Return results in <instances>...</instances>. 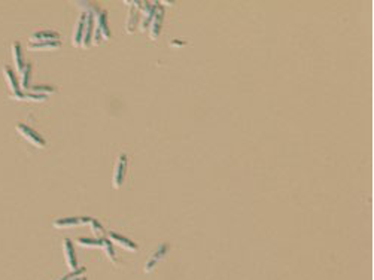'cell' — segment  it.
<instances>
[{"label": "cell", "mask_w": 374, "mask_h": 280, "mask_svg": "<svg viewBox=\"0 0 374 280\" xmlns=\"http://www.w3.org/2000/svg\"><path fill=\"white\" fill-rule=\"evenodd\" d=\"M110 37V30L107 24V15L105 11H100L94 15V33H92V43L100 45L103 39Z\"/></svg>", "instance_id": "6da1fadb"}, {"label": "cell", "mask_w": 374, "mask_h": 280, "mask_svg": "<svg viewBox=\"0 0 374 280\" xmlns=\"http://www.w3.org/2000/svg\"><path fill=\"white\" fill-rule=\"evenodd\" d=\"M17 131L24 137L26 140H29V142H32L35 146H37V148H45L46 146V142H45V139L36 131V130H33L32 127H29V125H26V124H22V122H19V124H17Z\"/></svg>", "instance_id": "7a4b0ae2"}, {"label": "cell", "mask_w": 374, "mask_h": 280, "mask_svg": "<svg viewBox=\"0 0 374 280\" xmlns=\"http://www.w3.org/2000/svg\"><path fill=\"white\" fill-rule=\"evenodd\" d=\"M3 75H5V79L8 81V85L11 88L12 99H15V100H24V92H22L21 88H19V84L17 81V76L14 73V70L11 67H3Z\"/></svg>", "instance_id": "3957f363"}, {"label": "cell", "mask_w": 374, "mask_h": 280, "mask_svg": "<svg viewBox=\"0 0 374 280\" xmlns=\"http://www.w3.org/2000/svg\"><path fill=\"white\" fill-rule=\"evenodd\" d=\"M125 170H127V157L120 155L118 162H116V166H115V172H113V186L115 188H120V186L124 183Z\"/></svg>", "instance_id": "277c9868"}, {"label": "cell", "mask_w": 374, "mask_h": 280, "mask_svg": "<svg viewBox=\"0 0 374 280\" xmlns=\"http://www.w3.org/2000/svg\"><path fill=\"white\" fill-rule=\"evenodd\" d=\"M63 249H64V255H66V261H67V267L75 271L78 270V260H76V255H75V249H73V245L72 242H70L69 239H64L63 242Z\"/></svg>", "instance_id": "5b68a950"}, {"label": "cell", "mask_w": 374, "mask_h": 280, "mask_svg": "<svg viewBox=\"0 0 374 280\" xmlns=\"http://www.w3.org/2000/svg\"><path fill=\"white\" fill-rule=\"evenodd\" d=\"M89 224V218H60L54 221V228H72V227H79V225H87Z\"/></svg>", "instance_id": "8992f818"}, {"label": "cell", "mask_w": 374, "mask_h": 280, "mask_svg": "<svg viewBox=\"0 0 374 280\" xmlns=\"http://www.w3.org/2000/svg\"><path fill=\"white\" fill-rule=\"evenodd\" d=\"M107 240H109L110 243H116L118 246H121V247H124V249H127V250H131V252L137 250V245H136V243H133V242H131L130 239H127V237H123L121 234H118V232L110 231L109 234H107Z\"/></svg>", "instance_id": "52a82bcc"}, {"label": "cell", "mask_w": 374, "mask_h": 280, "mask_svg": "<svg viewBox=\"0 0 374 280\" xmlns=\"http://www.w3.org/2000/svg\"><path fill=\"white\" fill-rule=\"evenodd\" d=\"M60 39V35L57 32H53V30H42V32H36V33H32L29 40L30 43H39V42H54V40H58Z\"/></svg>", "instance_id": "ba28073f"}, {"label": "cell", "mask_w": 374, "mask_h": 280, "mask_svg": "<svg viewBox=\"0 0 374 280\" xmlns=\"http://www.w3.org/2000/svg\"><path fill=\"white\" fill-rule=\"evenodd\" d=\"M158 9V6H157V3H148V2H145V5H143V8H142V24H140V30H146V29H149V24H151V21H152V17H154V14H155V11Z\"/></svg>", "instance_id": "9c48e42d"}, {"label": "cell", "mask_w": 374, "mask_h": 280, "mask_svg": "<svg viewBox=\"0 0 374 280\" xmlns=\"http://www.w3.org/2000/svg\"><path fill=\"white\" fill-rule=\"evenodd\" d=\"M92 33H94V17L88 14L85 30H84V36H82V42H81L82 48H88V46L92 43Z\"/></svg>", "instance_id": "30bf717a"}, {"label": "cell", "mask_w": 374, "mask_h": 280, "mask_svg": "<svg viewBox=\"0 0 374 280\" xmlns=\"http://www.w3.org/2000/svg\"><path fill=\"white\" fill-rule=\"evenodd\" d=\"M11 52H12V58H14V64L17 67V70L21 73L22 69L26 67V61H24V55L21 52V45L18 42H12L11 45Z\"/></svg>", "instance_id": "8fae6325"}, {"label": "cell", "mask_w": 374, "mask_h": 280, "mask_svg": "<svg viewBox=\"0 0 374 280\" xmlns=\"http://www.w3.org/2000/svg\"><path fill=\"white\" fill-rule=\"evenodd\" d=\"M87 17L88 14H84L79 17L76 26H75V33H73V45L75 46H81V42H82V36H84V30H85V24H87Z\"/></svg>", "instance_id": "7c38bea8"}, {"label": "cell", "mask_w": 374, "mask_h": 280, "mask_svg": "<svg viewBox=\"0 0 374 280\" xmlns=\"http://www.w3.org/2000/svg\"><path fill=\"white\" fill-rule=\"evenodd\" d=\"M61 46L60 40H54V42H39V43H29L27 50L29 51H54L58 50Z\"/></svg>", "instance_id": "4fadbf2b"}, {"label": "cell", "mask_w": 374, "mask_h": 280, "mask_svg": "<svg viewBox=\"0 0 374 280\" xmlns=\"http://www.w3.org/2000/svg\"><path fill=\"white\" fill-rule=\"evenodd\" d=\"M161 22H162V11L158 8V9L155 11L154 17H152L151 24H149V30H151V39H152V40H155V39L158 37L160 32H161Z\"/></svg>", "instance_id": "5bb4252c"}, {"label": "cell", "mask_w": 374, "mask_h": 280, "mask_svg": "<svg viewBox=\"0 0 374 280\" xmlns=\"http://www.w3.org/2000/svg\"><path fill=\"white\" fill-rule=\"evenodd\" d=\"M167 250H169V245H162L161 247H158V249L155 250V253L151 256V260L146 262V267H145V270H146V271H151V270H154V267L158 264V261L164 258V255L167 253Z\"/></svg>", "instance_id": "9a60e30c"}, {"label": "cell", "mask_w": 374, "mask_h": 280, "mask_svg": "<svg viewBox=\"0 0 374 280\" xmlns=\"http://www.w3.org/2000/svg\"><path fill=\"white\" fill-rule=\"evenodd\" d=\"M29 92H33V94H39V96H45L48 97L50 94H54V92H57V88L55 87H51V85H33L27 89Z\"/></svg>", "instance_id": "2e32d148"}, {"label": "cell", "mask_w": 374, "mask_h": 280, "mask_svg": "<svg viewBox=\"0 0 374 280\" xmlns=\"http://www.w3.org/2000/svg\"><path fill=\"white\" fill-rule=\"evenodd\" d=\"M30 75H32V66L26 64V67L22 69L21 72V82H19V88L22 92L30 88Z\"/></svg>", "instance_id": "e0dca14e"}, {"label": "cell", "mask_w": 374, "mask_h": 280, "mask_svg": "<svg viewBox=\"0 0 374 280\" xmlns=\"http://www.w3.org/2000/svg\"><path fill=\"white\" fill-rule=\"evenodd\" d=\"M78 8H81L82 11H84V14H89V15H92L94 17L96 14H99L102 9L99 8V5L97 3H94V2H76L75 3Z\"/></svg>", "instance_id": "ac0fdd59"}, {"label": "cell", "mask_w": 374, "mask_h": 280, "mask_svg": "<svg viewBox=\"0 0 374 280\" xmlns=\"http://www.w3.org/2000/svg\"><path fill=\"white\" fill-rule=\"evenodd\" d=\"M102 242L103 239H87V237H79L76 240V243L84 247H102Z\"/></svg>", "instance_id": "d6986e66"}, {"label": "cell", "mask_w": 374, "mask_h": 280, "mask_svg": "<svg viewBox=\"0 0 374 280\" xmlns=\"http://www.w3.org/2000/svg\"><path fill=\"white\" fill-rule=\"evenodd\" d=\"M102 247L105 249V252H106V255H107V258H109L110 261H113L115 264H118V260H116V256H115V250H113V247H112V243H110L106 237H103Z\"/></svg>", "instance_id": "ffe728a7"}, {"label": "cell", "mask_w": 374, "mask_h": 280, "mask_svg": "<svg viewBox=\"0 0 374 280\" xmlns=\"http://www.w3.org/2000/svg\"><path fill=\"white\" fill-rule=\"evenodd\" d=\"M89 227H91V231L94 232V236H96L97 239H103L105 231H103V227L100 225V222H99V221L89 218Z\"/></svg>", "instance_id": "44dd1931"}, {"label": "cell", "mask_w": 374, "mask_h": 280, "mask_svg": "<svg viewBox=\"0 0 374 280\" xmlns=\"http://www.w3.org/2000/svg\"><path fill=\"white\" fill-rule=\"evenodd\" d=\"M137 12L134 11V8L130 9V15H128V19H127V24H125V29L128 33H133L134 29H136V24H137Z\"/></svg>", "instance_id": "7402d4cb"}, {"label": "cell", "mask_w": 374, "mask_h": 280, "mask_svg": "<svg viewBox=\"0 0 374 280\" xmlns=\"http://www.w3.org/2000/svg\"><path fill=\"white\" fill-rule=\"evenodd\" d=\"M84 273H85V268H84V267H81V268H78V270L72 271L70 274H67V276L61 277L60 280H76V279H79Z\"/></svg>", "instance_id": "603a6c76"}, {"label": "cell", "mask_w": 374, "mask_h": 280, "mask_svg": "<svg viewBox=\"0 0 374 280\" xmlns=\"http://www.w3.org/2000/svg\"><path fill=\"white\" fill-rule=\"evenodd\" d=\"M84 280H85V279H84Z\"/></svg>", "instance_id": "cb8c5ba5"}]
</instances>
